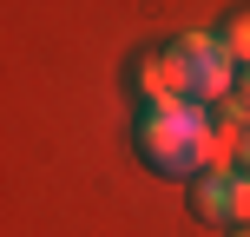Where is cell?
Here are the masks:
<instances>
[{
    "instance_id": "obj_8",
    "label": "cell",
    "mask_w": 250,
    "mask_h": 237,
    "mask_svg": "<svg viewBox=\"0 0 250 237\" xmlns=\"http://www.w3.org/2000/svg\"><path fill=\"white\" fill-rule=\"evenodd\" d=\"M237 92H244V106H250V73H244V79H237Z\"/></svg>"
},
{
    "instance_id": "obj_2",
    "label": "cell",
    "mask_w": 250,
    "mask_h": 237,
    "mask_svg": "<svg viewBox=\"0 0 250 237\" xmlns=\"http://www.w3.org/2000/svg\"><path fill=\"white\" fill-rule=\"evenodd\" d=\"M178 66L191 73V106H224L230 99V86H237V66H230V53H224V40L217 33H185L178 40Z\"/></svg>"
},
{
    "instance_id": "obj_6",
    "label": "cell",
    "mask_w": 250,
    "mask_h": 237,
    "mask_svg": "<svg viewBox=\"0 0 250 237\" xmlns=\"http://www.w3.org/2000/svg\"><path fill=\"white\" fill-rule=\"evenodd\" d=\"M230 231H250V172H237L230 185Z\"/></svg>"
},
{
    "instance_id": "obj_7",
    "label": "cell",
    "mask_w": 250,
    "mask_h": 237,
    "mask_svg": "<svg viewBox=\"0 0 250 237\" xmlns=\"http://www.w3.org/2000/svg\"><path fill=\"white\" fill-rule=\"evenodd\" d=\"M237 172H250V132H244V151H237Z\"/></svg>"
},
{
    "instance_id": "obj_4",
    "label": "cell",
    "mask_w": 250,
    "mask_h": 237,
    "mask_svg": "<svg viewBox=\"0 0 250 237\" xmlns=\"http://www.w3.org/2000/svg\"><path fill=\"white\" fill-rule=\"evenodd\" d=\"M230 185H237V172L230 178H198V185H191V211H198L204 224H230Z\"/></svg>"
},
{
    "instance_id": "obj_5",
    "label": "cell",
    "mask_w": 250,
    "mask_h": 237,
    "mask_svg": "<svg viewBox=\"0 0 250 237\" xmlns=\"http://www.w3.org/2000/svg\"><path fill=\"white\" fill-rule=\"evenodd\" d=\"M217 40H224L230 66H237V73H250V13H237V20H230V26H224Z\"/></svg>"
},
{
    "instance_id": "obj_3",
    "label": "cell",
    "mask_w": 250,
    "mask_h": 237,
    "mask_svg": "<svg viewBox=\"0 0 250 237\" xmlns=\"http://www.w3.org/2000/svg\"><path fill=\"white\" fill-rule=\"evenodd\" d=\"M132 86H138L145 106H185V99H191V73L178 66V53H151V60H138Z\"/></svg>"
},
{
    "instance_id": "obj_9",
    "label": "cell",
    "mask_w": 250,
    "mask_h": 237,
    "mask_svg": "<svg viewBox=\"0 0 250 237\" xmlns=\"http://www.w3.org/2000/svg\"><path fill=\"white\" fill-rule=\"evenodd\" d=\"M224 237H250V231H224Z\"/></svg>"
},
{
    "instance_id": "obj_1",
    "label": "cell",
    "mask_w": 250,
    "mask_h": 237,
    "mask_svg": "<svg viewBox=\"0 0 250 237\" xmlns=\"http://www.w3.org/2000/svg\"><path fill=\"white\" fill-rule=\"evenodd\" d=\"M211 145H217V119L211 106H145L138 119V151L151 172L165 178H204L211 172Z\"/></svg>"
}]
</instances>
